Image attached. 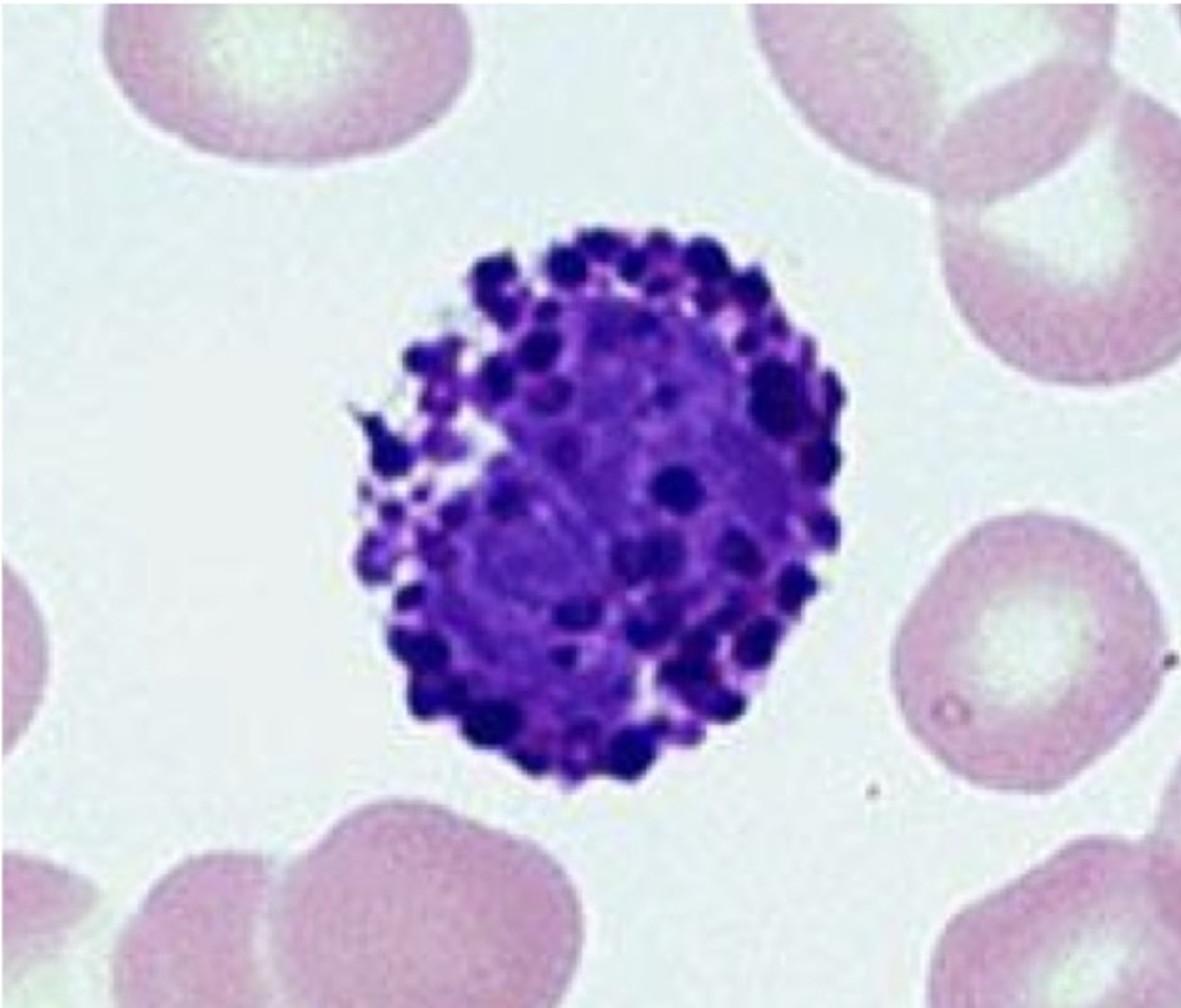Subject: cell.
Instances as JSON below:
<instances>
[{
    "mask_svg": "<svg viewBox=\"0 0 1181 1008\" xmlns=\"http://www.w3.org/2000/svg\"><path fill=\"white\" fill-rule=\"evenodd\" d=\"M1176 667L1140 563L1081 521L1021 512L958 542L895 657L911 733L966 784L1057 794L1113 752Z\"/></svg>",
    "mask_w": 1181,
    "mask_h": 1008,
    "instance_id": "6da1fadb",
    "label": "cell"
},
{
    "mask_svg": "<svg viewBox=\"0 0 1181 1008\" xmlns=\"http://www.w3.org/2000/svg\"><path fill=\"white\" fill-rule=\"evenodd\" d=\"M643 578H670L684 565V544L675 533H656L637 544Z\"/></svg>",
    "mask_w": 1181,
    "mask_h": 1008,
    "instance_id": "5b68a950",
    "label": "cell"
},
{
    "mask_svg": "<svg viewBox=\"0 0 1181 1008\" xmlns=\"http://www.w3.org/2000/svg\"><path fill=\"white\" fill-rule=\"evenodd\" d=\"M652 757L654 754L651 744L635 731H622L612 741L611 769L612 773L619 774L622 778H633L645 773L647 767L651 765Z\"/></svg>",
    "mask_w": 1181,
    "mask_h": 1008,
    "instance_id": "9c48e42d",
    "label": "cell"
},
{
    "mask_svg": "<svg viewBox=\"0 0 1181 1008\" xmlns=\"http://www.w3.org/2000/svg\"><path fill=\"white\" fill-rule=\"evenodd\" d=\"M781 627L772 618H758L745 627L735 641L733 655L745 669H760L774 660Z\"/></svg>",
    "mask_w": 1181,
    "mask_h": 1008,
    "instance_id": "52a82bcc",
    "label": "cell"
},
{
    "mask_svg": "<svg viewBox=\"0 0 1181 1008\" xmlns=\"http://www.w3.org/2000/svg\"><path fill=\"white\" fill-rule=\"evenodd\" d=\"M753 418L768 435L786 438L795 435L800 414L796 403L795 372L777 359L764 361L754 368Z\"/></svg>",
    "mask_w": 1181,
    "mask_h": 1008,
    "instance_id": "3957f363",
    "label": "cell"
},
{
    "mask_svg": "<svg viewBox=\"0 0 1181 1008\" xmlns=\"http://www.w3.org/2000/svg\"><path fill=\"white\" fill-rule=\"evenodd\" d=\"M816 591V580L802 565H788L777 581V604L786 616H798Z\"/></svg>",
    "mask_w": 1181,
    "mask_h": 1008,
    "instance_id": "30bf717a",
    "label": "cell"
},
{
    "mask_svg": "<svg viewBox=\"0 0 1181 1008\" xmlns=\"http://www.w3.org/2000/svg\"><path fill=\"white\" fill-rule=\"evenodd\" d=\"M642 273H643V259H642V257H637V255H632V257H628V259H626V261H624V266H622V276H624V278H628V280H637V276L642 275Z\"/></svg>",
    "mask_w": 1181,
    "mask_h": 1008,
    "instance_id": "7402d4cb",
    "label": "cell"
},
{
    "mask_svg": "<svg viewBox=\"0 0 1181 1008\" xmlns=\"http://www.w3.org/2000/svg\"><path fill=\"white\" fill-rule=\"evenodd\" d=\"M839 467V451L832 442L821 440L807 444L800 456V469L807 482L815 486H826L834 479Z\"/></svg>",
    "mask_w": 1181,
    "mask_h": 1008,
    "instance_id": "8fae6325",
    "label": "cell"
},
{
    "mask_svg": "<svg viewBox=\"0 0 1181 1008\" xmlns=\"http://www.w3.org/2000/svg\"><path fill=\"white\" fill-rule=\"evenodd\" d=\"M560 350V336L549 331H539L524 340V344L520 347V361L531 372H543L552 367Z\"/></svg>",
    "mask_w": 1181,
    "mask_h": 1008,
    "instance_id": "7c38bea8",
    "label": "cell"
},
{
    "mask_svg": "<svg viewBox=\"0 0 1181 1008\" xmlns=\"http://www.w3.org/2000/svg\"><path fill=\"white\" fill-rule=\"evenodd\" d=\"M486 380H488V386L494 391V395L501 398L509 397L510 391H512V374L507 368L501 367V365L489 367L488 372H486Z\"/></svg>",
    "mask_w": 1181,
    "mask_h": 1008,
    "instance_id": "44dd1931",
    "label": "cell"
},
{
    "mask_svg": "<svg viewBox=\"0 0 1181 1008\" xmlns=\"http://www.w3.org/2000/svg\"><path fill=\"white\" fill-rule=\"evenodd\" d=\"M733 291L735 296L739 299V303L745 306H760L764 305L765 301L770 299V287L764 282V278L756 273L745 275L733 284Z\"/></svg>",
    "mask_w": 1181,
    "mask_h": 1008,
    "instance_id": "ac0fdd59",
    "label": "cell"
},
{
    "mask_svg": "<svg viewBox=\"0 0 1181 1008\" xmlns=\"http://www.w3.org/2000/svg\"><path fill=\"white\" fill-rule=\"evenodd\" d=\"M522 729L519 706L507 701H486L471 710L463 723L469 743L482 748H496L510 743Z\"/></svg>",
    "mask_w": 1181,
    "mask_h": 1008,
    "instance_id": "277c9868",
    "label": "cell"
},
{
    "mask_svg": "<svg viewBox=\"0 0 1181 1008\" xmlns=\"http://www.w3.org/2000/svg\"><path fill=\"white\" fill-rule=\"evenodd\" d=\"M550 275L556 284L563 287H575L582 284L588 275L586 263L581 255L571 250H558L550 259Z\"/></svg>",
    "mask_w": 1181,
    "mask_h": 1008,
    "instance_id": "2e32d148",
    "label": "cell"
},
{
    "mask_svg": "<svg viewBox=\"0 0 1181 1008\" xmlns=\"http://www.w3.org/2000/svg\"><path fill=\"white\" fill-rule=\"evenodd\" d=\"M554 620L566 631H588L601 620V604L594 599H571L554 614Z\"/></svg>",
    "mask_w": 1181,
    "mask_h": 1008,
    "instance_id": "5bb4252c",
    "label": "cell"
},
{
    "mask_svg": "<svg viewBox=\"0 0 1181 1008\" xmlns=\"http://www.w3.org/2000/svg\"><path fill=\"white\" fill-rule=\"evenodd\" d=\"M1180 861L1083 838L964 908L937 942L934 1007H1180Z\"/></svg>",
    "mask_w": 1181,
    "mask_h": 1008,
    "instance_id": "7a4b0ae2",
    "label": "cell"
},
{
    "mask_svg": "<svg viewBox=\"0 0 1181 1008\" xmlns=\"http://www.w3.org/2000/svg\"><path fill=\"white\" fill-rule=\"evenodd\" d=\"M570 384L563 382V380H552L531 397V405L539 412L554 414V412H560L561 408L570 403Z\"/></svg>",
    "mask_w": 1181,
    "mask_h": 1008,
    "instance_id": "e0dca14e",
    "label": "cell"
},
{
    "mask_svg": "<svg viewBox=\"0 0 1181 1008\" xmlns=\"http://www.w3.org/2000/svg\"><path fill=\"white\" fill-rule=\"evenodd\" d=\"M652 493L663 509L672 510L682 516L698 509L702 500L700 482L690 470L682 467L662 470L652 484Z\"/></svg>",
    "mask_w": 1181,
    "mask_h": 1008,
    "instance_id": "8992f818",
    "label": "cell"
},
{
    "mask_svg": "<svg viewBox=\"0 0 1181 1008\" xmlns=\"http://www.w3.org/2000/svg\"><path fill=\"white\" fill-rule=\"evenodd\" d=\"M686 265L703 280H719L728 273L726 255L711 240H696L686 254Z\"/></svg>",
    "mask_w": 1181,
    "mask_h": 1008,
    "instance_id": "4fadbf2b",
    "label": "cell"
},
{
    "mask_svg": "<svg viewBox=\"0 0 1181 1008\" xmlns=\"http://www.w3.org/2000/svg\"><path fill=\"white\" fill-rule=\"evenodd\" d=\"M614 569L621 574L622 578H626L628 581L642 580L635 542H622L621 546L614 550Z\"/></svg>",
    "mask_w": 1181,
    "mask_h": 1008,
    "instance_id": "d6986e66",
    "label": "cell"
},
{
    "mask_svg": "<svg viewBox=\"0 0 1181 1008\" xmlns=\"http://www.w3.org/2000/svg\"><path fill=\"white\" fill-rule=\"evenodd\" d=\"M714 641L713 637L707 631H694L686 642H684V657L686 660H698V662H705L707 655L713 650Z\"/></svg>",
    "mask_w": 1181,
    "mask_h": 1008,
    "instance_id": "ffe728a7",
    "label": "cell"
},
{
    "mask_svg": "<svg viewBox=\"0 0 1181 1008\" xmlns=\"http://www.w3.org/2000/svg\"><path fill=\"white\" fill-rule=\"evenodd\" d=\"M719 558L730 571L745 578H758L765 571V561L758 546L739 531H732L721 540Z\"/></svg>",
    "mask_w": 1181,
    "mask_h": 1008,
    "instance_id": "ba28073f",
    "label": "cell"
},
{
    "mask_svg": "<svg viewBox=\"0 0 1181 1008\" xmlns=\"http://www.w3.org/2000/svg\"><path fill=\"white\" fill-rule=\"evenodd\" d=\"M403 653L408 662L417 665L418 669H428V671H437L441 667H445L450 657L449 646L435 635H426L405 642Z\"/></svg>",
    "mask_w": 1181,
    "mask_h": 1008,
    "instance_id": "9a60e30c",
    "label": "cell"
}]
</instances>
